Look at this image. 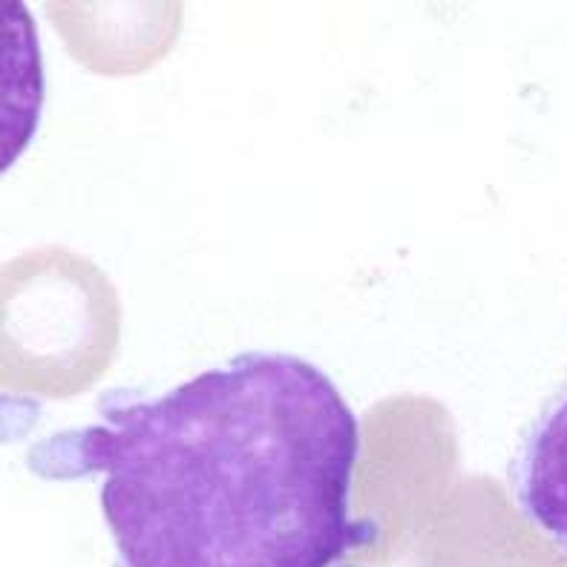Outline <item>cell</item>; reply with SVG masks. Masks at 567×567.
<instances>
[{
  "label": "cell",
  "mask_w": 567,
  "mask_h": 567,
  "mask_svg": "<svg viewBox=\"0 0 567 567\" xmlns=\"http://www.w3.org/2000/svg\"><path fill=\"white\" fill-rule=\"evenodd\" d=\"M360 424L338 383L254 349L158 398L110 389L93 424L32 446L43 478L101 475L118 567H343Z\"/></svg>",
  "instance_id": "1"
},
{
  "label": "cell",
  "mask_w": 567,
  "mask_h": 567,
  "mask_svg": "<svg viewBox=\"0 0 567 567\" xmlns=\"http://www.w3.org/2000/svg\"><path fill=\"white\" fill-rule=\"evenodd\" d=\"M343 567H346V565H343Z\"/></svg>",
  "instance_id": "3"
},
{
  "label": "cell",
  "mask_w": 567,
  "mask_h": 567,
  "mask_svg": "<svg viewBox=\"0 0 567 567\" xmlns=\"http://www.w3.org/2000/svg\"><path fill=\"white\" fill-rule=\"evenodd\" d=\"M507 482L518 513L567 556V378L518 435Z\"/></svg>",
  "instance_id": "2"
}]
</instances>
